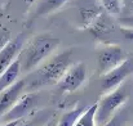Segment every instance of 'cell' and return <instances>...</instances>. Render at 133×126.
<instances>
[{"mask_svg":"<svg viewBox=\"0 0 133 126\" xmlns=\"http://www.w3.org/2000/svg\"><path fill=\"white\" fill-rule=\"evenodd\" d=\"M74 50L67 49L53 57H49L31 72V76L26 79V89L32 91L42 86L57 85L72 63Z\"/></svg>","mask_w":133,"mask_h":126,"instance_id":"obj_1","label":"cell"},{"mask_svg":"<svg viewBox=\"0 0 133 126\" xmlns=\"http://www.w3.org/2000/svg\"><path fill=\"white\" fill-rule=\"evenodd\" d=\"M58 45L59 39L50 34H42L31 39L18 55L22 73H30L36 70L45 59L50 57Z\"/></svg>","mask_w":133,"mask_h":126,"instance_id":"obj_2","label":"cell"},{"mask_svg":"<svg viewBox=\"0 0 133 126\" xmlns=\"http://www.w3.org/2000/svg\"><path fill=\"white\" fill-rule=\"evenodd\" d=\"M129 98V85L123 84L114 89L110 93H106L97 102V112H96V126H103L107 124L115 113L120 109V107Z\"/></svg>","mask_w":133,"mask_h":126,"instance_id":"obj_3","label":"cell"},{"mask_svg":"<svg viewBox=\"0 0 133 126\" xmlns=\"http://www.w3.org/2000/svg\"><path fill=\"white\" fill-rule=\"evenodd\" d=\"M127 53L119 45H106L97 51V73L99 76L110 72L127 59Z\"/></svg>","mask_w":133,"mask_h":126,"instance_id":"obj_4","label":"cell"},{"mask_svg":"<svg viewBox=\"0 0 133 126\" xmlns=\"http://www.w3.org/2000/svg\"><path fill=\"white\" fill-rule=\"evenodd\" d=\"M133 75V58H127L110 72L99 76V89L103 94L112 91Z\"/></svg>","mask_w":133,"mask_h":126,"instance_id":"obj_5","label":"cell"},{"mask_svg":"<svg viewBox=\"0 0 133 126\" xmlns=\"http://www.w3.org/2000/svg\"><path fill=\"white\" fill-rule=\"evenodd\" d=\"M85 79H87V64L84 62H79L67 70V72L57 84V89L61 93H74L83 85Z\"/></svg>","mask_w":133,"mask_h":126,"instance_id":"obj_6","label":"cell"},{"mask_svg":"<svg viewBox=\"0 0 133 126\" xmlns=\"http://www.w3.org/2000/svg\"><path fill=\"white\" fill-rule=\"evenodd\" d=\"M36 104H38V94L34 91L26 93L17 100V103L12 107V109L8 111L3 117L6 122L22 120L36 107Z\"/></svg>","mask_w":133,"mask_h":126,"instance_id":"obj_7","label":"cell"},{"mask_svg":"<svg viewBox=\"0 0 133 126\" xmlns=\"http://www.w3.org/2000/svg\"><path fill=\"white\" fill-rule=\"evenodd\" d=\"M23 41L25 35L19 34L0 50V75L18 58L21 50L23 49Z\"/></svg>","mask_w":133,"mask_h":126,"instance_id":"obj_8","label":"cell"},{"mask_svg":"<svg viewBox=\"0 0 133 126\" xmlns=\"http://www.w3.org/2000/svg\"><path fill=\"white\" fill-rule=\"evenodd\" d=\"M25 89H26V79L18 80L10 87L0 93V116H4L8 111L12 109V107L22 97Z\"/></svg>","mask_w":133,"mask_h":126,"instance_id":"obj_9","label":"cell"},{"mask_svg":"<svg viewBox=\"0 0 133 126\" xmlns=\"http://www.w3.org/2000/svg\"><path fill=\"white\" fill-rule=\"evenodd\" d=\"M69 0H35L32 13L30 16L31 19H36L39 17H43L46 14H50L56 10H58L63 4H66Z\"/></svg>","mask_w":133,"mask_h":126,"instance_id":"obj_10","label":"cell"},{"mask_svg":"<svg viewBox=\"0 0 133 126\" xmlns=\"http://www.w3.org/2000/svg\"><path fill=\"white\" fill-rule=\"evenodd\" d=\"M21 61L19 58H17L1 75H0V93L4 91L5 89L10 87L14 83H17L18 76L21 73Z\"/></svg>","mask_w":133,"mask_h":126,"instance_id":"obj_11","label":"cell"},{"mask_svg":"<svg viewBox=\"0 0 133 126\" xmlns=\"http://www.w3.org/2000/svg\"><path fill=\"white\" fill-rule=\"evenodd\" d=\"M85 109H87V107H84V106H78V107H75L74 109H71V111L63 113V115L61 116V118L57 121V126H74L75 122H76V120L80 117V115H82Z\"/></svg>","mask_w":133,"mask_h":126,"instance_id":"obj_12","label":"cell"},{"mask_svg":"<svg viewBox=\"0 0 133 126\" xmlns=\"http://www.w3.org/2000/svg\"><path fill=\"white\" fill-rule=\"evenodd\" d=\"M96 112H97V103L87 107V109L80 115L74 126H96Z\"/></svg>","mask_w":133,"mask_h":126,"instance_id":"obj_13","label":"cell"},{"mask_svg":"<svg viewBox=\"0 0 133 126\" xmlns=\"http://www.w3.org/2000/svg\"><path fill=\"white\" fill-rule=\"evenodd\" d=\"M127 122V113L125 111H118L115 116L103 126H124Z\"/></svg>","mask_w":133,"mask_h":126,"instance_id":"obj_14","label":"cell"},{"mask_svg":"<svg viewBox=\"0 0 133 126\" xmlns=\"http://www.w3.org/2000/svg\"><path fill=\"white\" fill-rule=\"evenodd\" d=\"M12 40V32L9 28H6L5 26L0 25V50Z\"/></svg>","mask_w":133,"mask_h":126,"instance_id":"obj_15","label":"cell"},{"mask_svg":"<svg viewBox=\"0 0 133 126\" xmlns=\"http://www.w3.org/2000/svg\"><path fill=\"white\" fill-rule=\"evenodd\" d=\"M124 12L125 17L133 16V0H124Z\"/></svg>","mask_w":133,"mask_h":126,"instance_id":"obj_16","label":"cell"},{"mask_svg":"<svg viewBox=\"0 0 133 126\" xmlns=\"http://www.w3.org/2000/svg\"><path fill=\"white\" fill-rule=\"evenodd\" d=\"M120 23L127 26L128 28H133V16H128V17H124L120 19Z\"/></svg>","mask_w":133,"mask_h":126,"instance_id":"obj_17","label":"cell"},{"mask_svg":"<svg viewBox=\"0 0 133 126\" xmlns=\"http://www.w3.org/2000/svg\"><path fill=\"white\" fill-rule=\"evenodd\" d=\"M123 34H124L125 38L133 40V28H125V30H123Z\"/></svg>","mask_w":133,"mask_h":126,"instance_id":"obj_18","label":"cell"},{"mask_svg":"<svg viewBox=\"0 0 133 126\" xmlns=\"http://www.w3.org/2000/svg\"><path fill=\"white\" fill-rule=\"evenodd\" d=\"M22 120H17V121H9V122H5L4 125H0V126H17Z\"/></svg>","mask_w":133,"mask_h":126,"instance_id":"obj_19","label":"cell"},{"mask_svg":"<svg viewBox=\"0 0 133 126\" xmlns=\"http://www.w3.org/2000/svg\"><path fill=\"white\" fill-rule=\"evenodd\" d=\"M17 126H34V125H32L31 122H29V121H21Z\"/></svg>","mask_w":133,"mask_h":126,"instance_id":"obj_20","label":"cell"},{"mask_svg":"<svg viewBox=\"0 0 133 126\" xmlns=\"http://www.w3.org/2000/svg\"><path fill=\"white\" fill-rule=\"evenodd\" d=\"M45 126H57V122H56V121H53V120H50V121H49Z\"/></svg>","mask_w":133,"mask_h":126,"instance_id":"obj_21","label":"cell"}]
</instances>
